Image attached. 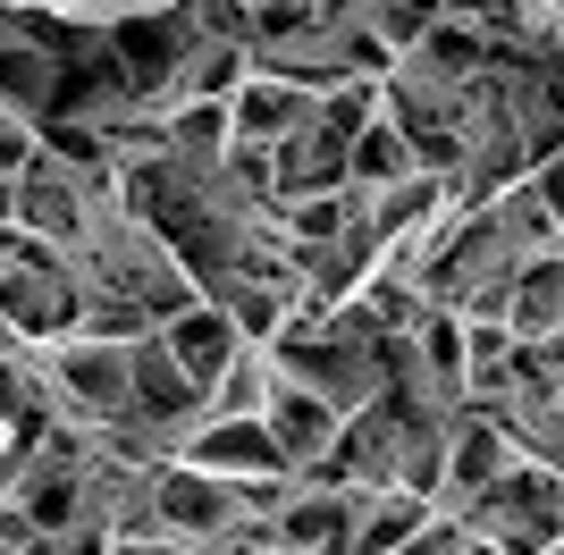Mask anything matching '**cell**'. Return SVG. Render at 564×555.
Wrapping results in <instances>:
<instances>
[{"label": "cell", "instance_id": "15", "mask_svg": "<svg viewBox=\"0 0 564 555\" xmlns=\"http://www.w3.org/2000/svg\"><path fill=\"white\" fill-rule=\"evenodd\" d=\"M540 194H547V210H556V228H564V161L540 168Z\"/></svg>", "mask_w": 564, "mask_h": 555}, {"label": "cell", "instance_id": "13", "mask_svg": "<svg viewBox=\"0 0 564 555\" xmlns=\"http://www.w3.org/2000/svg\"><path fill=\"white\" fill-rule=\"evenodd\" d=\"M43 161V127L18 110H0V177H25V168Z\"/></svg>", "mask_w": 564, "mask_h": 555}, {"label": "cell", "instance_id": "11", "mask_svg": "<svg viewBox=\"0 0 564 555\" xmlns=\"http://www.w3.org/2000/svg\"><path fill=\"white\" fill-rule=\"evenodd\" d=\"M506 328H514L522 346H540V337H556V328H564V253L522 261V278H514V312H506Z\"/></svg>", "mask_w": 564, "mask_h": 555}, {"label": "cell", "instance_id": "2", "mask_svg": "<svg viewBox=\"0 0 564 555\" xmlns=\"http://www.w3.org/2000/svg\"><path fill=\"white\" fill-rule=\"evenodd\" d=\"M161 522L177 538H194V547H212V538H228V531H253L236 480H219V471H203V463H186V455L161 463Z\"/></svg>", "mask_w": 564, "mask_h": 555}, {"label": "cell", "instance_id": "5", "mask_svg": "<svg viewBox=\"0 0 564 555\" xmlns=\"http://www.w3.org/2000/svg\"><path fill=\"white\" fill-rule=\"evenodd\" d=\"M455 210V177H438V168H413V177H397V185H379L371 194V236H379V253H413L438 219Z\"/></svg>", "mask_w": 564, "mask_h": 555}, {"label": "cell", "instance_id": "9", "mask_svg": "<svg viewBox=\"0 0 564 555\" xmlns=\"http://www.w3.org/2000/svg\"><path fill=\"white\" fill-rule=\"evenodd\" d=\"M337 185H354V143H337L321 118H312V127H295V135L279 143V203L337 194Z\"/></svg>", "mask_w": 564, "mask_h": 555}, {"label": "cell", "instance_id": "1", "mask_svg": "<svg viewBox=\"0 0 564 555\" xmlns=\"http://www.w3.org/2000/svg\"><path fill=\"white\" fill-rule=\"evenodd\" d=\"M0 320L18 328V346H59L85 328V278L68 270H9L0 278Z\"/></svg>", "mask_w": 564, "mask_h": 555}, {"label": "cell", "instance_id": "8", "mask_svg": "<svg viewBox=\"0 0 564 555\" xmlns=\"http://www.w3.org/2000/svg\"><path fill=\"white\" fill-rule=\"evenodd\" d=\"M228 118H236V143H286L295 127L321 118V92H304V85H286V76H261L253 68L245 85H236Z\"/></svg>", "mask_w": 564, "mask_h": 555}, {"label": "cell", "instance_id": "3", "mask_svg": "<svg viewBox=\"0 0 564 555\" xmlns=\"http://www.w3.org/2000/svg\"><path fill=\"white\" fill-rule=\"evenodd\" d=\"M270 438H279V455H286V471L304 480V471H321V463L337 455V438H346V404L337 395H321V388H304V379H286L279 370V395H270Z\"/></svg>", "mask_w": 564, "mask_h": 555}, {"label": "cell", "instance_id": "7", "mask_svg": "<svg viewBox=\"0 0 564 555\" xmlns=\"http://www.w3.org/2000/svg\"><path fill=\"white\" fill-rule=\"evenodd\" d=\"M177 455L203 463V471H219V480H270V471H286L270 421H194Z\"/></svg>", "mask_w": 564, "mask_h": 555}, {"label": "cell", "instance_id": "6", "mask_svg": "<svg viewBox=\"0 0 564 555\" xmlns=\"http://www.w3.org/2000/svg\"><path fill=\"white\" fill-rule=\"evenodd\" d=\"M161 346H169V362L186 370L194 388H212V379H219L245 346H253V337H245V328H236L228 312L203 295V303H186V312H169V320H161Z\"/></svg>", "mask_w": 564, "mask_h": 555}, {"label": "cell", "instance_id": "14", "mask_svg": "<svg viewBox=\"0 0 564 555\" xmlns=\"http://www.w3.org/2000/svg\"><path fill=\"white\" fill-rule=\"evenodd\" d=\"M514 9H522V18H531V25H540L547 59H556V68H564V0H514Z\"/></svg>", "mask_w": 564, "mask_h": 555}, {"label": "cell", "instance_id": "16", "mask_svg": "<svg viewBox=\"0 0 564 555\" xmlns=\"http://www.w3.org/2000/svg\"><path fill=\"white\" fill-rule=\"evenodd\" d=\"M0 228H18V177H0Z\"/></svg>", "mask_w": 564, "mask_h": 555}, {"label": "cell", "instance_id": "4", "mask_svg": "<svg viewBox=\"0 0 564 555\" xmlns=\"http://www.w3.org/2000/svg\"><path fill=\"white\" fill-rule=\"evenodd\" d=\"M514 471V438L497 429L489 413H455V438H447V488H438V513H464L471 497H489L497 480Z\"/></svg>", "mask_w": 564, "mask_h": 555}, {"label": "cell", "instance_id": "12", "mask_svg": "<svg viewBox=\"0 0 564 555\" xmlns=\"http://www.w3.org/2000/svg\"><path fill=\"white\" fill-rule=\"evenodd\" d=\"M422 168V152H413V135H404V118L397 110H379L362 135H354V185L362 194H379V185H397V177H413Z\"/></svg>", "mask_w": 564, "mask_h": 555}, {"label": "cell", "instance_id": "10", "mask_svg": "<svg viewBox=\"0 0 564 555\" xmlns=\"http://www.w3.org/2000/svg\"><path fill=\"white\" fill-rule=\"evenodd\" d=\"M279 395V353L270 346H245L212 388H203V421H261Z\"/></svg>", "mask_w": 564, "mask_h": 555}]
</instances>
